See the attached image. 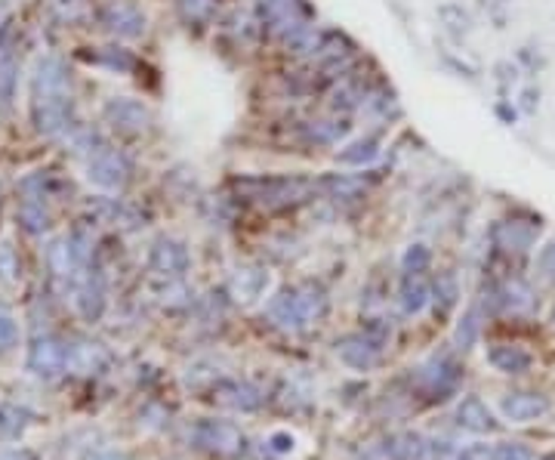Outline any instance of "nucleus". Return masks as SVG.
<instances>
[{
    "instance_id": "423d86ee",
    "label": "nucleus",
    "mask_w": 555,
    "mask_h": 460,
    "mask_svg": "<svg viewBox=\"0 0 555 460\" xmlns=\"http://www.w3.org/2000/svg\"><path fill=\"white\" fill-rule=\"evenodd\" d=\"M102 115L118 133H142L152 120L149 109L139 99H127V96H114V99L105 102Z\"/></svg>"
},
{
    "instance_id": "473e14b6",
    "label": "nucleus",
    "mask_w": 555,
    "mask_h": 460,
    "mask_svg": "<svg viewBox=\"0 0 555 460\" xmlns=\"http://www.w3.org/2000/svg\"><path fill=\"white\" fill-rule=\"evenodd\" d=\"M16 340H19V328H16V321L6 312H0V352L13 350Z\"/></svg>"
},
{
    "instance_id": "9b49d317",
    "label": "nucleus",
    "mask_w": 555,
    "mask_h": 460,
    "mask_svg": "<svg viewBox=\"0 0 555 460\" xmlns=\"http://www.w3.org/2000/svg\"><path fill=\"white\" fill-rule=\"evenodd\" d=\"M268 288V272L259 269V266H241V269L232 272V278H228V290H232V297L244 306L257 303L259 297L266 294Z\"/></svg>"
},
{
    "instance_id": "7ed1b4c3",
    "label": "nucleus",
    "mask_w": 555,
    "mask_h": 460,
    "mask_svg": "<svg viewBox=\"0 0 555 460\" xmlns=\"http://www.w3.org/2000/svg\"><path fill=\"white\" fill-rule=\"evenodd\" d=\"M130 173H133L130 158L124 155V152L109 149V145H99V149L93 152V158H89V164H87L89 183L99 185V189H109V192L124 189V185L130 183Z\"/></svg>"
},
{
    "instance_id": "4468645a",
    "label": "nucleus",
    "mask_w": 555,
    "mask_h": 460,
    "mask_svg": "<svg viewBox=\"0 0 555 460\" xmlns=\"http://www.w3.org/2000/svg\"><path fill=\"white\" fill-rule=\"evenodd\" d=\"M65 361H68V350H65L59 340H37L35 350H31L28 365L31 371H37V374L53 377L65 368Z\"/></svg>"
},
{
    "instance_id": "7c9ffc66",
    "label": "nucleus",
    "mask_w": 555,
    "mask_h": 460,
    "mask_svg": "<svg viewBox=\"0 0 555 460\" xmlns=\"http://www.w3.org/2000/svg\"><path fill=\"white\" fill-rule=\"evenodd\" d=\"M494 460H534V451L521 442H503V445H494Z\"/></svg>"
},
{
    "instance_id": "a211bd4d",
    "label": "nucleus",
    "mask_w": 555,
    "mask_h": 460,
    "mask_svg": "<svg viewBox=\"0 0 555 460\" xmlns=\"http://www.w3.org/2000/svg\"><path fill=\"white\" fill-rule=\"evenodd\" d=\"M487 361L503 371V374H525L530 368V355L525 350H518V346H494L491 352H487Z\"/></svg>"
},
{
    "instance_id": "b1692460",
    "label": "nucleus",
    "mask_w": 555,
    "mask_h": 460,
    "mask_svg": "<svg viewBox=\"0 0 555 460\" xmlns=\"http://www.w3.org/2000/svg\"><path fill=\"white\" fill-rule=\"evenodd\" d=\"M429 455V445L414 433H404V435H395L389 442V457L392 460H426Z\"/></svg>"
},
{
    "instance_id": "4c0bfd02",
    "label": "nucleus",
    "mask_w": 555,
    "mask_h": 460,
    "mask_svg": "<svg viewBox=\"0 0 555 460\" xmlns=\"http://www.w3.org/2000/svg\"><path fill=\"white\" fill-rule=\"evenodd\" d=\"M552 328H555V309H552Z\"/></svg>"
},
{
    "instance_id": "aec40b11",
    "label": "nucleus",
    "mask_w": 555,
    "mask_h": 460,
    "mask_svg": "<svg viewBox=\"0 0 555 460\" xmlns=\"http://www.w3.org/2000/svg\"><path fill=\"white\" fill-rule=\"evenodd\" d=\"M416 377H420V383H426L429 390H447V386H454L456 381V365L451 359H432L420 368Z\"/></svg>"
},
{
    "instance_id": "6ab92c4d",
    "label": "nucleus",
    "mask_w": 555,
    "mask_h": 460,
    "mask_svg": "<svg viewBox=\"0 0 555 460\" xmlns=\"http://www.w3.org/2000/svg\"><path fill=\"white\" fill-rule=\"evenodd\" d=\"M377 155H380V136L371 133V136H361V140L349 142L342 152H337V161H340V164L364 167V164H371Z\"/></svg>"
},
{
    "instance_id": "a878e982",
    "label": "nucleus",
    "mask_w": 555,
    "mask_h": 460,
    "mask_svg": "<svg viewBox=\"0 0 555 460\" xmlns=\"http://www.w3.org/2000/svg\"><path fill=\"white\" fill-rule=\"evenodd\" d=\"M19 223L26 225L28 232H44L47 225H50V216H47V211H44V204H40V201L31 195L26 204H22V211H19Z\"/></svg>"
},
{
    "instance_id": "58836bf2",
    "label": "nucleus",
    "mask_w": 555,
    "mask_h": 460,
    "mask_svg": "<svg viewBox=\"0 0 555 460\" xmlns=\"http://www.w3.org/2000/svg\"><path fill=\"white\" fill-rule=\"evenodd\" d=\"M62 4H65V0H62Z\"/></svg>"
},
{
    "instance_id": "20e7f679",
    "label": "nucleus",
    "mask_w": 555,
    "mask_h": 460,
    "mask_svg": "<svg viewBox=\"0 0 555 460\" xmlns=\"http://www.w3.org/2000/svg\"><path fill=\"white\" fill-rule=\"evenodd\" d=\"M263 19L266 26L281 35L284 40L297 37L306 26V13L299 0H263Z\"/></svg>"
},
{
    "instance_id": "72a5a7b5",
    "label": "nucleus",
    "mask_w": 555,
    "mask_h": 460,
    "mask_svg": "<svg viewBox=\"0 0 555 460\" xmlns=\"http://www.w3.org/2000/svg\"><path fill=\"white\" fill-rule=\"evenodd\" d=\"M540 272L555 281V241H550V245L540 250Z\"/></svg>"
},
{
    "instance_id": "412c9836",
    "label": "nucleus",
    "mask_w": 555,
    "mask_h": 460,
    "mask_svg": "<svg viewBox=\"0 0 555 460\" xmlns=\"http://www.w3.org/2000/svg\"><path fill=\"white\" fill-rule=\"evenodd\" d=\"M297 297H299V306H303V316L306 321H318V319H324L328 316V294H324V288H318V285H299L297 288Z\"/></svg>"
},
{
    "instance_id": "cd10ccee",
    "label": "nucleus",
    "mask_w": 555,
    "mask_h": 460,
    "mask_svg": "<svg viewBox=\"0 0 555 460\" xmlns=\"http://www.w3.org/2000/svg\"><path fill=\"white\" fill-rule=\"evenodd\" d=\"M478 330H481L478 309H469V312H466V319H463V321H460V328H456V346H460V350H469V346L476 343Z\"/></svg>"
},
{
    "instance_id": "9d476101",
    "label": "nucleus",
    "mask_w": 555,
    "mask_h": 460,
    "mask_svg": "<svg viewBox=\"0 0 555 460\" xmlns=\"http://www.w3.org/2000/svg\"><path fill=\"white\" fill-rule=\"evenodd\" d=\"M102 28L114 37H139L145 31V16L133 4H109L102 10Z\"/></svg>"
},
{
    "instance_id": "e433bc0d",
    "label": "nucleus",
    "mask_w": 555,
    "mask_h": 460,
    "mask_svg": "<svg viewBox=\"0 0 555 460\" xmlns=\"http://www.w3.org/2000/svg\"><path fill=\"white\" fill-rule=\"evenodd\" d=\"M89 460H124L120 455H114V451H102V455H93Z\"/></svg>"
},
{
    "instance_id": "5701e85b",
    "label": "nucleus",
    "mask_w": 555,
    "mask_h": 460,
    "mask_svg": "<svg viewBox=\"0 0 555 460\" xmlns=\"http://www.w3.org/2000/svg\"><path fill=\"white\" fill-rule=\"evenodd\" d=\"M321 189L328 192L330 198L337 201H352V198H361L367 192V185L361 180H355V176H340V173H330L321 180Z\"/></svg>"
},
{
    "instance_id": "39448f33",
    "label": "nucleus",
    "mask_w": 555,
    "mask_h": 460,
    "mask_svg": "<svg viewBox=\"0 0 555 460\" xmlns=\"http://www.w3.org/2000/svg\"><path fill=\"white\" fill-rule=\"evenodd\" d=\"M201 448L214 451V455H223V457H235L244 451V435L235 423L228 421H204L194 433Z\"/></svg>"
},
{
    "instance_id": "c9c22d12",
    "label": "nucleus",
    "mask_w": 555,
    "mask_h": 460,
    "mask_svg": "<svg viewBox=\"0 0 555 460\" xmlns=\"http://www.w3.org/2000/svg\"><path fill=\"white\" fill-rule=\"evenodd\" d=\"M272 445H275V451H290L293 448V435H272Z\"/></svg>"
},
{
    "instance_id": "2eb2a0df",
    "label": "nucleus",
    "mask_w": 555,
    "mask_h": 460,
    "mask_svg": "<svg viewBox=\"0 0 555 460\" xmlns=\"http://www.w3.org/2000/svg\"><path fill=\"white\" fill-rule=\"evenodd\" d=\"M534 238H537V229L528 223H500L494 229L497 247L509 250V254H525V250L534 245Z\"/></svg>"
},
{
    "instance_id": "c85d7f7f",
    "label": "nucleus",
    "mask_w": 555,
    "mask_h": 460,
    "mask_svg": "<svg viewBox=\"0 0 555 460\" xmlns=\"http://www.w3.org/2000/svg\"><path fill=\"white\" fill-rule=\"evenodd\" d=\"M429 260H432V254L426 245H411L404 250L402 266H404V272H423L429 266Z\"/></svg>"
},
{
    "instance_id": "6e6552de",
    "label": "nucleus",
    "mask_w": 555,
    "mask_h": 460,
    "mask_svg": "<svg viewBox=\"0 0 555 460\" xmlns=\"http://www.w3.org/2000/svg\"><path fill=\"white\" fill-rule=\"evenodd\" d=\"M149 266L161 278H179L189 269V250L176 238H158L149 254Z\"/></svg>"
},
{
    "instance_id": "dca6fc26",
    "label": "nucleus",
    "mask_w": 555,
    "mask_h": 460,
    "mask_svg": "<svg viewBox=\"0 0 555 460\" xmlns=\"http://www.w3.org/2000/svg\"><path fill=\"white\" fill-rule=\"evenodd\" d=\"M216 402L225 408H235V411H253V408H259L263 395L253 390L250 383H223L216 390Z\"/></svg>"
},
{
    "instance_id": "f704fd0d",
    "label": "nucleus",
    "mask_w": 555,
    "mask_h": 460,
    "mask_svg": "<svg viewBox=\"0 0 555 460\" xmlns=\"http://www.w3.org/2000/svg\"><path fill=\"white\" fill-rule=\"evenodd\" d=\"M456 460H494V445H469Z\"/></svg>"
},
{
    "instance_id": "2f4dec72",
    "label": "nucleus",
    "mask_w": 555,
    "mask_h": 460,
    "mask_svg": "<svg viewBox=\"0 0 555 460\" xmlns=\"http://www.w3.org/2000/svg\"><path fill=\"white\" fill-rule=\"evenodd\" d=\"M13 80H16V68L13 59H0V106H10L13 99Z\"/></svg>"
},
{
    "instance_id": "ddd939ff",
    "label": "nucleus",
    "mask_w": 555,
    "mask_h": 460,
    "mask_svg": "<svg viewBox=\"0 0 555 460\" xmlns=\"http://www.w3.org/2000/svg\"><path fill=\"white\" fill-rule=\"evenodd\" d=\"M268 316L275 319V325H281V328H288V330H299V328L309 325L306 316H303V306H299L297 288L278 294L275 300L268 303Z\"/></svg>"
},
{
    "instance_id": "1a4fd4ad",
    "label": "nucleus",
    "mask_w": 555,
    "mask_h": 460,
    "mask_svg": "<svg viewBox=\"0 0 555 460\" xmlns=\"http://www.w3.org/2000/svg\"><path fill=\"white\" fill-rule=\"evenodd\" d=\"M550 399L540 392H512L503 395L500 411L506 421L512 423H530V421H540L543 414H550Z\"/></svg>"
},
{
    "instance_id": "4be33fe9",
    "label": "nucleus",
    "mask_w": 555,
    "mask_h": 460,
    "mask_svg": "<svg viewBox=\"0 0 555 460\" xmlns=\"http://www.w3.org/2000/svg\"><path fill=\"white\" fill-rule=\"evenodd\" d=\"M497 300L512 312H528L530 306H534V290H530V285H525L521 278H512L500 288V297H497Z\"/></svg>"
},
{
    "instance_id": "f8f14e48",
    "label": "nucleus",
    "mask_w": 555,
    "mask_h": 460,
    "mask_svg": "<svg viewBox=\"0 0 555 460\" xmlns=\"http://www.w3.org/2000/svg\"><path fill=\"white\" fill-rule=\"evenodd\" d=\"M456 423L469 433H494L497 426V417L494 411L478 399V395H466V399L456 405Z\"/></svg>"
},
{
    "instance_id": "f3484780",
    "label": "nucleus",
    "mask_w": 555,
    "mask_h": 460,
    "mask_svg": "<svg viewBox=\"0 0 555 460\" xmlns=\"http://www.w3.org/2000/svg\"><path fill=\"white\" fill-rule=\"evenodd\" d=\"M429 303V281L423 278V272H407L402 281V309L407 316L423 312Z\"/></svg>"
},
{
    "instance_id": "f257e3e1",
    "label": "nucleus",
    "mask_w": 555,
    "mask_h": 460,
    "mask_svg": "<svg viewBox=\"0 0 555 460\" xmlns=\"http://www.w3.org/2000/svg\"><path fill=\"white\" fill-rule=\"evenodd\" d=\"M71 78L59 56H44L31 75V120L40 136H62L71 131Z\"/></svg>"
},
{
    "instance_id": "c756f323",
    "label": "nucleus",
    "mask_w": 555,
    "mask_h": 460,
    "mask_svg": "<svg viewBox=\"0 0 555 460\" xmlns=\"http://www.w3.org/2000/svg\"><path fill=\"white\" fill-rule=\"evenodd\" d=\"M96 62H102V66H109L114 71H130L136 66V59L127 50H102L99 56H96Z\"/></svg>"
},
{
    "instance_id": "f03ea898",
    "label": "nucleus",
    "mask_w": 555,
    "mask_h": 460,
    "mask_svg": "<svg viewBox=\"0 0 555 460\" xmlns=\"http://www.w3.org/2000/svg\"><path fill=\"white\" fill-rule=\"evenodd\" d=\"M238 189L266 207H288L303 201L312 192V183L303 176H268V180H238Z\"/></svg>"
},
{
    "instance_id": "0eeeda50",
    "label": "nucleus",
    "mask_w": 555,
    "mask_h": 460,
    "mask_svg": "<svg viewBox=\"0 0 555 460\" xmlns=\"http://www.w3.org/2000/svg\"><path fill=\"white\" fill-rule=\"evenodd\" d=\"M337 355L342 365L355 368V371H371L373 365H380L382 359V346L380 340H373L371 334H349L337 340Z\"/></svg>"
},
{
    "instance_id": "bb28decb",
    "label": "nucleus",
    "mask_w": 555,
    "mask_h": 460,
    "mask_svg": "<svg viewBox=\"0 0 555 460\" xmlns=\"http://www.w3.org/2000/svg\"><path fill=\"white\" fill-rule=\"evenodd\" d=\"M214 6L216 0H179V16H183L185 22H207L210 16H214Z\"/></svg>"
},
{
    "instance_id": "393cba45",
    "label": "nucleus",
    "mask_w": 555,
    "mask_h": 460,
    "mask_svg": "<svg viewBox=\"0 0 555 460\" xmlns=\"http://www.w3.org/2000/svg\"><path fill=\"white\" fill-rule=\"evenodd\" d=\"M78 303H80V312H84L87 319H99V312H102V306H105V290H102V278L99 276H96V278L89 276L84 281Z\"/></svg>"
}]
</instances>
